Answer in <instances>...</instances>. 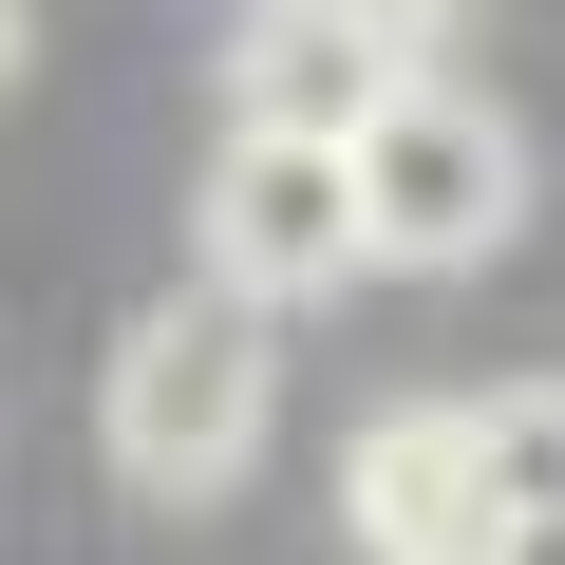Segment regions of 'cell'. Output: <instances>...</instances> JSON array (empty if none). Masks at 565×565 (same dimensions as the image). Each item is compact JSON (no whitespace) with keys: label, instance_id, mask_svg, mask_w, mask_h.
Returning <instances> with one entry per match:
<instances>
[{"label":"cell","instance_id":"ba28073f","mask_svg":"<svg viewBox=\"0 0 565 565\" xmlns=\"http://www.w3.org/2000/svg\"><path fill=\"white\" fill-rule=\"evenodd\" d=\"M20 57H39V0H0V95H20Z\"/></svg>","mask_w":565,"mask_h":565},{"label":"cell","instance_id":"52a82bcc","mask_svg":"<svg viewBox=\"0 0 565 565\" xmlns=\"http://www.w3.org/2000/svg\"><path fill=\"white\" fill-rule=\"evenodd\" d=\"M490 565H565V509H527V527H490Z\"/></svg>","mask_w":565,"mask_h":565},{"label":"cell","instance_id":"3957f363","mask_svg":"<svg viewBox=\"0 0 565 565\" xmlns=\"http://www.w3.org/2000/svg\"><path fill=\"white\" fill-rule=\"evenodd\" d=\"M189 226H207V282L264 302V321L340 302V282L377 264V245H359V151H340V132H226Z\"/></svg>","mask_w":565,"mask_h":565},{"label":"cell","instance_id":"277c9868","mask_svg":"<svg viewBox=\"0 0 565 565\" xmlns=\"http://www.w3.org/2000/svg\"><path fill=\"white\" fill-rule=\"evenodd\" d=\"M434 76L415 20H377V0H245V39H226V132H377L396 95Z\"/></svg>","mask_w":565,"mask_h":565},{"label":"cell","instance_id":"7a4b0ae2","mask_svg":"<svg viewBox=\"0 0 565 565\" xmlns=\"http://www.w3.org/2000/svg\"><path fill=\"white\" fill-rule=\"evenodd\" d=\"M509 226H527V132H509V95L415 76V95L359 132V245H377L396 282H452V264H490Z\"/></svg>","mask_w":565,"mask_h":565},{"label":"cell","instance_id":"8992f818","mask_svg":"<svg viewBox=\"0 0 565 565\" xmlns=\"http://www.w3.org/2000/svg\"><path fill=\"white\" fill-rule=\"evenodd\" d=\"M471 452H490V527L565 509V377H509V396H471Z\"/></svg>","mask_w":565,"mask_h":565},{"label":"cell","instance_id":"6da1fadb","mask_svg":"<svg viewBox=\"0 0 565 565\" xmlns=\"http://www.w3.org/2000/svg\"><path fill=\"white\" fill-rule=\"evenodd\" d=\"M95 434H114V471L151 509H226L264 471V434H282V321L226 302V282H170L95 377Z\"/></svg>","mask_w":565,"mask_h":565},{"label":"cell","instance_id":"5b68a950","mask_svg":"<svg viewBox=\"0 0 565 565\" xmlns=\"http://www.w3.org/2000/svg\"><path fill=\"white\" fill-rule=\"evenodd\" d=\"M340 546H359V565H490V452H471V396L359 415V452H340Z\"/></svg>","mask_w":565,"mask_h":565}]
</instances>
